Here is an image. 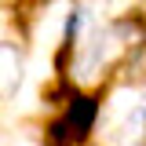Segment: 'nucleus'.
<instances>
[{
	"mask_svg": "<svg viewBox=\"0 0 146 146\" xmlns=\"http://www.w3.org/2000/svg\"><path fill=\"white\" fill-rule=\"evenodd\" d=\"M22 80V58L11 44H0V95H11Z\"/></svg>",
	"mask_w": 146,
	"mask_h": 146,
	"instance_id": "obj_1",
	"label": "nucleus"
},
{
	"mask_svg": "<svg viewBox=\"0 0 146 146\" xmlns=\"http://www.w3.org/2000/svg\"><path fill=\"white\" fill-rule=\"evenodd\" d=\"M124 80L128 84H146V40L131 44V51L124 55Z\"/></svg>",
	"mask_w": 146,
	"mask_h": 146,
	"instance_id": "obj_2",
	"label": "nucleus"
}]
</instances>
